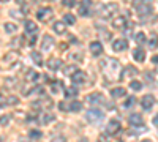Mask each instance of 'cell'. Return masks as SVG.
Listing matches in <instances>:
<instances>
[{
    "mask_svg": "<svg viewBox=\"0 0 158 142\" xmlns=\"http://www.w3.org/2000/svg\"><path fill=\"white\" fill-rule=\"evenodd\" d=\"M100 68L103 70L108 79H120V63H118V60L104 59L100 63Z\"/></svg>",
    "mask_w": 158,
    "mask_h": 142,
    "instance_id": "1",
    "label": "cell"
},
{
    "mask_svg": "<svg viewBox=\"0 0 158 142\" xmlns=\"http://www.w3.org/2000/svg\"><path fill=\"white\" fill-rule=\"evenodd\" d=\"M24 29H25V33H35V32L38 30V25H36L33 21H25Z\"/></svg>",
    "mask_w": 158,
    "mask_h": 142,
    "instance_id": "18",
    "label": "cell"
},
{
    "mask_svg": "<svg viewBox=\"0 0 158 142\" xmlns=\"http://www.w3.org/2000/svg\"><path fill=\"white\" fill-rule=\"evenodd\" d=\"M135 40L138 44H142V43H146V35H144V32H139L135 35Z\"/></svg>",
    "mask_w": 158,
    "mask_h": 142,
    "instance_id": "31",
    "label": "cell"
},
{
    "mask_svg": "<svg viewBox=\"0 0 158 142\" xmlns=\"http://www.w3.org/2000/svg\"><path fill=\"white\" fill-rule=\"evenodd\" d=\"M128 49V41L123 40V38H118V40H114L112 43V51L114 52H122V51Z\"/></svg>",
    "mask_w": 158,
    "mask_h": 142,
    "instance_id": "7",
    "label": "cell"
},
{
    "mask_svg": "<svg viewBox=\"0 0 158 142\" xmlns=\"http://www.w3.org/2000/svg\"><path fill=\"white\" fill-rule=\"evenodd\" d=\"M136 11H138V14L141 18L144 16H149L153 13V5H152V0H135L133 2Z\"/></svg>",
    "mask_w": 158,
    "mask_h": 142,
    "instance_id": "2",
    "label": "cell"
},
{
    "mask_svg": "<svg viewBox=\"0 0 158 142\" xmlns=\"http://www.w3.org/2000/svg\"><path fill=\"white\" fill-rule=\"evenodd\" d=\"M29 137H30L32 140H35V139H41V137H43V133L40 131V130H30V131H29Z\"/></svg>",
    "mask_w": 158,
    "mask_h": 142,
    "instance_id": "26",
    "label": "cell"
},
{
    "mask_svg": "<svg viewBox=\"0 0 158 142\" xmlns=\"http://www.w3.org/2000/svg\"><path fill=\"white\" fill-rule=\"evenodd\" d=\"M59 109H60V111H68V103H63V101H62L60 104H59Z\"/></svg>",
    "mask_w": 158,
    "mask_h": 142,
    "instance_id": "38",
    "label": "cell"
},
{
    "mask_svg": "<svg viewBox=\"0 0 158 142\" xmlns=\"http://www.w3.org/2000/svg\"><path fill=\"white\" fill-rule=\"evenodd\" d=\"M70 77H71V81H73L74 84H82V82H85V73L81 71V70H76Z\"/></svg>",
    "mask_w": 158,
    "mask_h": 142,
    "instance_id": "12",
    "label": "cell"
},
{
    "mask_svg": "<svg viewBox=\"0 0 158 142\" xmlns=\"http://www.w3.org/2000/svg\"><path fill=\"white\" fill-rule=\"evenodd\" d=\"M125 93H127V90L123 87H115V88L111 90V96L112 98H122V96H125Z\"/></svg>",
    "mask_w": 158,
    "mask_h": 142,
    "instance_id": "19",
    "label": "cell"
},
{
    "mask_svg": "<svg viewBox=\"0 0 158 142\" xmlns=\"http://www.w3.org/2000/svg\"><path fill=\"white\" fill-rule=\"evenodd\" d=\"M81 109H82V103H81V101L74 99V101L68 103V111H71V112H79Z\"/></svg>",
    "mask_w": 158,
    "mask_h": 142,
    "instance_id": "20",
    "label": "cell"
},
{
    "mask_svg": "<svg viewBox=\"0 0 158 142\" xmlns=\"http://www.w3.org/2000/svg\"><path fill=\"white\" fill-rule=\"evenodd\" d=\"M136 73L138 71H136L135 67H127V70L120 73V79H125V77H128V74H136Z\"/></svg>",
    "mask_w": 158,
    "mask_h": 142,
    "instance_id": "24",
    "label": "cell"
},
{
    "mask_svg": "<svg viewBox=\"0 0 158 142\" xmlns=\"http://www.w3.org/2000/svg\"><path fill=\"white\" fill-rule=\"evenodd\" d=\"M152 62H153V63H158V55H153V57H152Z\"/></svg>",
    "mask_w": 158,
    "mask_h": 142,
    "instance_id": "41",
    "label": "cell"
},
{
    "mask_svg": "<svg viewBox=\"0 0 158 142\" xmlns=\"http://www.w3.org/2000/svg\"><path fill=\"white\" fill-rule=\"evenodd\" d=\"M101 101H103V95L98 93V92L87 95V103H89V104H100Z\"/></svg>",
    "mask_w": 158,
    "mask_h": 142,
    "instance_id": "14",
    "label": "cell"
},
{
    "mask_svg": "<svg viewBox=\"0 0 158 142\" xmlns=\"http://www.w3.org/2000/svg\"><path fill=\"white\" fill-rule=\"evenodd\" d=\"M52 46H54V38L49 35H44L41 40V51H49Z\"/></svg>",
    "mask_w": 158,
    "mask_h": 142,
    "instance_id": "13",
    "label": "cell"
},
{
    "mask_svg": "<svg viewBox=\"0 0 158 142\" xmlns=\"http://www.w3.org/2000/svg\"><path fill=\"white\" fill-rule=\"evenodd\" d=\"M56 120V117L54 115H49V114H46V115H43V119H41V122L46 125V123H49V122H54Z\"/></svg>",
    "mask_w": 158,
    "mask_h": 142,
    "instance_id": "34",
    "label": "cell"
},
{
    "mask_svg": "<svg viewBox=\"0 0 158 142\" xmlns=\"http://www.w3.org/2000/svg\"><path fill=\"white\" fill-rule=\"evenodd\" d=\"M52 30H54L57 35H63L65 33V22L63 21H56L54 25H52Z\"/></svg>",
    "mask_w": 158,
    "mask_h": 142,
    "instance_id": "17",
    "label": "cell"
},
{
    "mask_svg": "<svg viewBox=\"0 0 158 142\" xmlns=\"http://www.w3.org/2000/svg\"><path fill=\"white\" fill-rule=\"evenodd\" d=\"M127 22H128V14H122V16H115L112 19V27L114 29H118V30H122L127 27Z\"/></svg>",
    "mask_w": 158,
    "mask_h": 142,
    "instance_id": "6",
    "label": "cell"
},
{
    "mask_svg": "<svg viewBox=\"0 0 158 142\" xmlns=\"http://www.w3.org/2000/svg\"><path fill=\"white\" fill-rule=\"evenodd\" d=\"M103 112L100 111V109H90L89 112H87V115H85V119L90 122V123H98V122H101L103 120Z\"/></svg>",
    "mask_w": 158,
    "mask_h": 142,
    "instance_id": "4",
    "label": "cell"
},
{
    "mask_svg": "<svg viewBox=\"0 0 158 142\" xmlns=\"http://www.w3.org/2000/svg\"><path fill=\"white\" fill-rule=\"evenodd\" d=\"M90 6H92V0H82L81 5H79V14L90 16Z\"/></svg>",
    "mask_w": 158,
    "mask_h": 142,
    "instance_id": "10",
    "label": "cell"
},
{
    "mask_svg": "<svg viewBox=\"0 0 158 142\" xmlns=\"http://www.w3.org/2000/svg\"><path fill=\"white\" fill-rule=\"evenodd\" d=\"M89 49H90L92 55H95V57H98V55L103 54V44L100 41H92L90 46H89Z\"/></svg>",
    "mask_w": 158,
    "mask_h": 142,
    "instance_id": "11",
    "label": "cell"
},
{
    "mask_svg": "<svg viewBox=\"0 0 158 142\" xmlns=\"http://www.w3.org/2000/svg\"><path fill=\"white\" fill-rule=\"evenodd\" d=\"M62 60L60 59H49L48 60V68L51 70V71H57V70H60L62 68Z\"/></svg>",
    "mask_w": 158,
    "mask_h": 142,
    "instance_id": "15",
    "label": "cell"
},
{
    "mask_svg": "<svg viewBox=\"0 0 158 142\" xmlns=\"http://www.w3.org/2000/svg\"><path fill=\"white\" fill-rule=\"evenodd\" d=\"M128 122H130V125H133V126H139V125L144 123L142 115H139V114H131L128 117Z\"/></svg>",
    "mask_w": 158,
    "mask_h": 142,
    "instance_id": "16",
    "label": "cell"
},
{
    "mask_svg": "<svg viewBox=\"0 0 158 142\" xmlns=\"http://www.w3.org/2000/svg\"><path fill=\"white\" fill-rule=\"evenodd\" d=\"M74 71H76V65H71V67H67V68H65V70H63V73H65V74H68V76H71V74H73Z\"/></svg>",
    "mask_w": 158,
    "mask_h": 142,
    "instance_id": "36",
    "label": "cell"
},
{
    "mask_svg": "<svg viewBox=\"0 0 158 142\" xmlns=\"http://www.w3.org/2000/svg\"><path fill=\"white\" fill-rule=\"evenodd\" d=\"M6 99H5V96H2L0 95V108H3V106H6V103H5Z\"/></svg>",
    "mask_w": 158,
    "mask_h": 142,
    "instance_id": "39",
    "label": "cell"
},
{
    "mask_svg": "<svg viewBox=\"0 0 158 142\" xmlns=\"http://www.w3.org/2000/svg\"><path fill=\"white\" fill-rule=\"evenodd\" d=\"M149 47H150V49H156V47H158V35H156V33H152V35H150Z\"/></svg>",
    "mask_w": 158,
    "mask_h": 142,
    "instance_id": "22",
    "label": "cell"
},
{
    "mask_svg": "<svg viewBox=\"0 0 158 142\" xmlns=\"http://www.w3.org/2000/svg\"><path fill=\"white\" fill-rule=\"evenodd\" d=\"M3 29H5V32H6V33H15V32L18 30L16 24H11V22H6V24L3 25Z\"/></svg>",
    "mask_w": 158,
    "mask_h": 142,
    "instance_id": "27",
    "label": "cell"
},
{
    "mask_svg": "<svg viewBox=\"0 0 158 142\" xmlns=\"http://www.w3.org/2000/svg\"><path fill=\"white\" fill-rule=\"evenodd\" d=\"M133 59L136 60V62H144V59H146V54H144V51L142 49H135L133 51Z\"/></svg>",
    "mask_w": 158,
    "mask_h": 142,
    "instance_id": "21",
    "label": "cell"
},
{
    "mask_svg": "<svg viewBox=\"0 0 158 142\" xmlns=\"http://www.w3.org/2000/svg\"><path fill=\"white\" fill-rule=\"evenodd\" d=\"M117 11H118V5L117 3H114V2L104 3L103 6H100V16L103 19H109V18H112L115 14Z\"/></svg>",
    "mask_w": 158,
    "mask_h": 142,
    "instance_id": "3",
    "label": "cell"
},
{
    "mask_svg": "<svg viewBox=\"0 0 158 142\" xmlns=\"http://www.w3.org/2000/svg\"><path fill=\"white\" fill-rule=\"evenodd\" d=\"M6 101H8L6 104H10V106H16L18 103H19V98H18V96H10Z\"/></svg>",
    "mask_w": 158,
    "mask_h": 142,
    "instance_id": "35",
    "label": "cell"
},
{
    "mask_svg": "<svg viewBox=\"0 0 158 142\" xmlns=\"http://www.w3.org/2000/svg\"><path fill=\"white\" fill-rule=\"evenodd\" d=\"M153 104H155V98H153V95H144V96H142V99H141V106H142V109L149 111V109L153 108Z\"/></svg>",
    "mask_w": 158,
    "mask_h": 142,
    "instance_id": "9",
    "label": "cell"
},
{
    "mask_svg": "<svg viewBox=\"0 0 158 142\" xmlns=\"http://www.w3.org/2000/svg\"><path fill=\"white\" fill-rule=\"evenodd\" d=\"M130 88L135 90V92H138V90L142 88V84H141L139 81H131V82H130Z\"/></svg>",
    "mask_w": 158,
    "mask_h": 142,
    "instance_id": "33",
    "label": "cell"
},
{
    "mask_svg": "<svg viewBox=\"0 0 158 142\" xmlns=\"http://www.w3.org/2000/svg\"><path fill=\"white\" fill-rule=\"evenodd\" d=\"M32 59H33V62L36 63L38 67H41V65H43V59H41V54H38V52H32Z\"/></svg>",
    "mask_w": 158,
    "mask_h": 142,
    "instance_id": "29",
    "label": "cell"
},
{
    "mask_svg": "<svg viewBox=\"0 0 158 142\" xmlns=\"http://www.w3.org/2000/svg\"><path fill=\"white\" fill-rule=\"evenodd\" d=\"M52 18V10L49 6H44V8H40L36 11V19L40 22H48L49 19Z\"/></svg>",
    "mask_w": 158,
    "mask_h": 142,
    "instance_id": "5",
    "label": "cell"
},
{
    "mask_svg": "<svg viewBox=\"0 0 158 142\" xmlns=\"http://www.w3.org/2000/svg\"><path fill=\"white\" fill-rule=\"evenodd\" d=\"M10 120H11V115H10V114H5V115H0V125H2V126L8 125V123H10Z\"/></svg>",
    "mask_w": 158,
    "mask_h": 142,
    "instance_id": "32",
    "label": "cell"
},
{
    "mask_svg": "<svg viewBox=\"0 0 158 142\" xmlns=\"http://www.w3.org/2000/svg\"><path fill=\"white\" fill-rule=\"evenodd\" d=\"M152 123L155 125V126H158V114L155 115V117H153V120H152Z\"/></svg>",
    "mask_w": 158,
    "mask_h": 142,
    "instance_id": "40",
    "label": "cell"
},
{
    "mask_svg": "<svg viewBox=\"0 0 158 142\" xmlns=\"http://www.w3.org/2000/svg\"><path fill=\"white\" fill-rule=\"evenodd\" d=\"M63 22H65V24H68V25L76 24V18H74V14H71V13H67V14H63Z\"/></svg>",
    "mask_w": 158,
    "mask_h": 142,
    "instance_id": "23",
    "label": "cell"
},
{
    "mask_svg": "<svg viewBox=\"0 0 158 142\" xmlns=\"http://www.w3.org/2000/svg\"><path fill=\"white\" fill-rule=\"evenodd\" d=\"M16 60H19V54H18V52H8V54L5 55V62H6V63L16 62Z\"/></svg>",
    "mask_w": 158,
    "mask_h": 142,
    "instance_id": "25",
    "label": "cell"
},
{
    "mask_svg": "<svg viewBox=\"0 0 158 142\" xmlns=\"http://www.w3.org/2000/svg\"><path fill=\"white\" fill-rule=\"evenodd\" d=\"M118 131H120V122H118V120H111V122L108 123V126H106V133H108L109 136H114V134H117Z\"/></svg>",
    "mask_w": 158,
    "mask_h": 142,
    "instance_id": "8",
    "label": "cell"
},
{
    "mask_svg": "<svg viewBox=\"0 0 158 142\" xmlns=\"http://www.w3.org/2000/svg\"><path fill=\"white\" fill-rule=\"evenodd\" d=\"M135 103H136V98L135 96H128L123 103V108H133L135 106Z\"/></svg>",
    "mask_w": 158,
    "mask_h": 142,
    "instance_id": "30",
    "label": "cell"
},
{
    "mask_svg": "<svg viewBox=\"0 0 158 142\" xmlns=\"http://www.w3.org/2000/svg\"><path fill=\"white\" fill-rule=\"evenodd\" d=\"M0 2H10V0H0Z\"/></svg>",
    "mask_w": 158,
    "mask_h": 142,
    "instance_id": "42",
    "label": "cell"
},
{
    "mask_svg": "<svg viewBox=\"0 0 158 142\" xmlns=\"http://www.w3.org/2000/svg\"><path fill=\"white\" fill-rule=\"evenodd\" d=\"M76 95H77V88H74V87L65 88V96H67V98H73V96H76Z\"/></svg>",
    "mask_w": 158,
    "mask_h": 142,
    "instance_id": "28",
    "label": "cell"
},
{
    "mask_svg": "<svg viewBox=\"0 0 158 142\" xmlns=\"http://www.w3.org/2000/svg\"><path fill=\"white\" fill-rule=\"evenodd\" d=\"M62 3H63L65 6L71 8V6H74V5H76V0H62Z\"/></svg>",
    "mask_w": 158,
    "mask_h": 142,
    "instance_id": "37",
    "label": "cell"
}]
</instances>
